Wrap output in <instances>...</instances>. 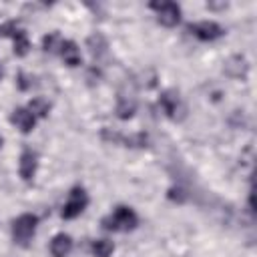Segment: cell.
I'll use <instances>...</instances> for the list:
<instances>
[{
  "instance_id": "e0dca14e",
  "label": "cell",
  "mask_w": 257,
  "mask_h": 257,
  "mask_svg": "<svg viewBox=\"0 0 257 257\" xmlns=\"http://www.w3.org/2000/svg\"><path fill=\"white\" fill-rule=\"evenodd\" d=\"M60 44H62V40H60L58 32H52V34L44 36V42H42V46H44L46 52H56V50H60Z\"/></svg>"
},
{
  "instance_id": "5b68a950",
  "label": "cell",
  "mask_w": 257,
  "mask_h": 257,
  "mask_svg": "<svg viewBox=\"0 0 257 257\" xmlns=\"http://www.w3.org/2000/svg\"><path fill=\"white\" fill-rule=\"evenodd\" d=\"M187 30H189L195 38L205 40V42L223 36V28H221L217 22H213V20H203V22H197V24H189Z\"/></svg>"
},
{
  "instance_id": "9c48e42d",
  "label": "cell",
  "mask_w": 257,
  "mask_h": 257,
  "mask_svg": "<svg viewBox=\"0 0 257 257\" xmlns=\"http://www.w3.org/2000/svg\"><path fill=\"white\" fill-rule=\"evenodd\" d=\"M10 120L22 131V133H30L36 124V116L28 110V108H14L10 114Z\"/></svg>"
},
{
  "instance_id": "8fae6325",
  "label": "cell",
  "mask_w": 257,
  "mask_h": 257,
  "mask_svg": "<svg viewBox=\"0 0 257 257\" xmlns=\"http://www.w3.org/2000/svg\"><path fill=\"white\" fill-rule=\"evenodd\" d=\"M70 249H72L70 235L58 233V235L52 237V241H50V253H52V257H66L70 253Z\"/></svg>"
},
{
  "instance_id": "4fadbf2b",
  "label": "cell",
  "mask_w": 257,
  "mask_h": 257,
  "mask_svg": "<svg viewBox=\"0 0 257 257\" xmlns=\"http://www.w3.org/2000/svg\"><path fill=\"white\" fill-rule=\"evenodd\" d=\"M135 110H137V100L133 96L120 94L118 96V102H116V116L122 118V120H126V118H131L135 114Z\"/></svg>"
},
{
  "instance_id": "52a82bcc",
  "label": "cell",
  "mask_w": 257,
  "mask_h": 257,
  "mask_svg": "<svg viewBox=\"0 0 257 257\" xmlns=\"http://www.w3.org/2000/svg\"><path fill=\"white\" fill-rule=\"evenodd\" d=\"M161 106H163V110L167 112V116H171V118H175V120L185 114V104L181 102L179 92H175V90L163 92V96H161Z\"/></svg>"
},
{
  "instance_id": "ffe728a7",
  "label": "cell",
  "mask_w": 257,
  "mask_h": 257,
  "mask_svg": "<svg viewBox=\"0 0 257 257\" xmlns=\"http://www.w3.org/2000/svg\"><path fill=\"white\" fill-rule=\"evenodd\" d=\"M0 76H2V68H0Z\"/></svg>"
},
{
  "instance_id": "7c38bea8",
  "label": "cell",
  "mask_w": 257,
  "mask_h": 257,
  "mask_svg": "<svg viewBox=\"0 0 257 257\" xmlns=\"http://www.w3.org/2000/svg\"><path fill=\"white\" fill-rule=\"evenodd\" d=\"M58 52H60L64 64H68V66H78V64L82 62L80 50H78V46H76L72 40H64V42L60 44V50H58Z\"/></svg>"
},
{
  "instance_id": "6da1fadb",
  "label": "cell",
  "mask_w": 257,
  "mask_h": 257,
  "mask_svg": "<svg viewBox=\"0 0 257 257\" xmlns=\"http://www.w3.org/2000/svg\"><path fill=\"white\" fill-rule=\"evenodd\" d=\"M139 225V217L131 207H116L108 217L102 219V227L106 231H133Z\"/></svg>"
},
{
  "instance_id": "277c9868",
  "label": "cell",
  "mask_w": 257,
  "mask_h": 257,
  "mask_svg": "<svg viewBox=\"0 0 257 257\" xmlns=\"http://www.w3.org/2000/svg\"><path fill=\"white\" fill-rule=\"evenodd\" d=\"M151 8L157 10L159 22H161L163 26H167V28L177 26L179 20H181V8H179V4H175V2H161V4H159V2H153Z\"/></svg>"
},
{
  "instance_id": "2e32d148",
  "label": "cell",
  "mask_w": 257,
  "mask_h": 257,
  "mask_svg": "<svg viewBox=\"0 0 257 257\" xmlns=\"http://www.w3.org/2000/svg\"><path fill=\"white\" fill-rule=\"evenodd\" d=\"M86 46L90 48V52H92L94 56H100V54L106 50V40H104V36H102V34L94 32L92 36H88V40H86Z\"/></svg>"
},
{
  "instance_id": "8992f818",
  "label": "cell",
  "mask_w": 257,
  "mask_h": 257,
  "mask_svg": "<svg viewBox=\"0 0 257 257\" xmlns=\"http://www.w3.org/2000/svg\"><path fill=\"white\" fill-rule=\"evenodd\" d=\"M0 34H2V36H12V42H14V54H16V56H24V54H28L30 42H28V38H26V32H24V30H18L14 22L2 26V28H0Z\"/></svg>"
},
{
  "instance_id": "ba28073f",
  "label": "cell",
  "mask_w": 257,
  "mask_h": 257,
  "mask_svg": "<svg viewBox=\"0 0 257 257\" xmlns=\"http://www.w3.org/2000/svg\"><path fill=\"white\" fill-rule=\"evenodd\" d=\"M36 165H38L36 155H34L30 149L22 151V155H20V165H18L20 177H22L24 181H32V179H34V173H36Z\"/></svg>"
},
{
  "instance_id": "ac0fdd59",
  "label": "cell",
  "mask_w": 257,
  "mask_h": 257,
  "mask_svg": "<svg viewBox=\"0 0 257 257\" xmlns=\"http://www.w3.org/2000/svg\"><path fill=\"white\" fill-rule=\"evenodd\" d=\"M16 82H18V88H20V90H28V88L32 86V80H30L26 74H18V80H16Z\"/></svg>"
},
{
  "instance_id": "7a4b0ae2",
  "label": "cell",
  "mask_w": 257,
  "mask_h": 257,
  "mask_svg": "<svg viewBox=\"0 0 257 257\" xmlns=\"http://www.w3.org/2000/svg\"><path fill=\"white\" fill-rule=\"evenodd\" d=\"M36 225H38V217L36 215H30V213H24L18 219H14V223H12L14 243L26 247L30 243V239L34 237V233H36Z\"/></svg>"
},
{
  "instance_id": "3957f363",
  "label": "cell",
  "mask_w": 257,
  "mask_h": 257,
  "mask_svg": "<svg viewBox=\"0 0 257 257\" xmlns=\"http://www.w3.org/2000/svg\"><path fill=\"white\" fill-rule=\"evenodd\" d=\"M86 205H88V195H86V191H84L82 187H74V189L68 193V201L64 203L60 215H62V219H74V217H78V215L86 209Z\"/></svg>"
},
{
  "instance_id": "9a60e30c",
  "label": "cell",
  "mask_w": 257,
  "mask_h": 257,
  "mask_svg": "<svg viewBox=\"0 0 257 257\" xmlns=\"http://www.w3.org/2000/svg\"><path fill=\"white\" fill-rule=\"evenodd\" d=\"M28 110L34 114V116H46L50 112V102L42 96H36L28 102Z\"/></svg>"
},
{
  "instance_id": "d6986e66",
  "label": "cell",
  "mask_w": 257,
  "mask_h": 257,
  "mask_svg": "<svg viewBox=\"0 0 257 257\" xmlns=\"http://www.w3.org/2000/svg\"><path fill=\"white\" fill-rule=\"evenodd\" d=\"M0 147H2V139H0Z\"/></svg>"
},
{
  "instance_id": "30bf717a",
  "label": "cell",
  "mask_w": 257,
  "mask_h": 257,
  "mask_svg": "<svg viewBox=\"0 0 257 257\" xmlns=\"http://www.w3.org/2000/svg\"><path fill=\"white\" fill-rule=\"evenodd\" d=\"M223 70H225V74L231 76V78H243V76L247 74V70H249V64H247V60H245L243 56H231V58L225 62Z\"/></svg>"
},
{
  "instance_id": "5bb4252c",
  "label": "cell",
  "mask_w": 257,
  "mask_h": 257,
  "mask_svg": "<svg viewBox=\"0 0 257 257\" xmlns=\"http://www.w3.org/2000/svg\"><path fill=\"white\" fill-rule=\"evenodd\" d=\"M90 251L94 257H110V253L114 251V245L108 239H98V241H92Z\"/></svg>"
}]
</instances>
